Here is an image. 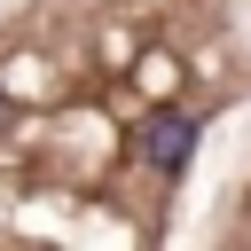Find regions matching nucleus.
<instances>
[{"instance_id":"f257e3e1","label":"nucleus","mask_w":251,"mask_h":251,"mask_svg":"<svg viewBox=\"0 0 251 251\" xmlns=\"http://www.w3.org/2000/svg\"><path fill=\"white\" fill-rule=\"evenodd\" d=\"M243 102L235 0H16L0 16V251H180L204 157Z\"/></svg>"},{"instance_id":"f03ea898","label":"nucleus","mask_w":251,"mask_h":251,"mask_svg":"<svg viewBox=\"0 0 251 251\" xmlns=\"http://www.w3.org/2000/svg\"><path fill=\"white\" fill-rule=\"evenodd\" d=\"M204 251H251V157L235 165V180H227V196L204 227Z\"/></svg>"}]
</instances>
